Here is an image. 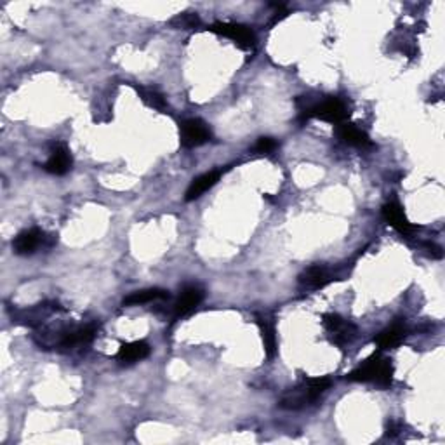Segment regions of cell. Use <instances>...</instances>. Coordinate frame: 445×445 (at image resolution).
I'll list each match as a JSON object with an SVG mask.
<instances>
[{"instance_id":"obj_1","label":"cell","mask_w":445,"mask_h":445,"mask_svg":"<svg viewBox=\"0 0 445 445\" xmlns=\"http://www.w3.org/2000/svg\"><path fill=\"white\" fill-rule=\"evenodd\" d=\"M329 388L330 379L327 378L304 379L303 383L286 391L278 405L282 409H289V411H299V409L308 407L313 402L319 400Z\"/></svg>"},{"instance_id":"obj_2","label":"cell","mask_w":445,"mask_h":445,"mask_svg":"<svg viewBox=\"0 0 445 445\" xmlns=\"http://www.w3.org/2000/svg\"><path fill=\"white\" fill-rule=\"evenodd\" d=\"M346 378L350 381L355 383H378L381 386L391 385V379H393V365L391 362L386 358H381L379 355H372L371 358H367L362 365L355 369V371L350 372Z\"/></svg>"},{"instance_id":"obj_3","label":"cell","mask_w":445,"mask_h":445,"mask_svg":"<svg viewBox=\"0 0 445 445\" xmlns=\"http://www.w3.org/2000/svg\"><path fill=\"white\" fill-rule=\"evenodd\" d=\"M348 108L338 98H329V100L322 101V103L315 104V106L308 108L304 111V119L308 117H317V119L323 120V122L334 124V126H339L346 120L348 117Z\"/></svg>"},{"instance_id":"obj_4","label":"cell","mask_w":445,"mask_h":445,"mask_svg":"<svg viewBox=\"0 0 445 445\" xmlns=\"http://www.w3.org/2000/svg\"><path fill=\"white\" fill-rule=\"evenodd\" d=\"M209 30L214 34L223 35V37L231 38L240 49L251 51L256 45V35L249 26L238 25V23H214L209 26Z\"/></svg>"},{"instance_id":"obj_5","label":"cell","mask_w":445,"mask_h":445,"mask_svg":"<svg viewBox=\"0 0 445 445\" xmlns=\"http://www.w3.org/2000/svg\"><path fill=\"white\" fill-rule=\"evenodd\" d=\"M179 134H181V145L185 148H197L211 139V129L201 119L185 120L179 127Z\"/></svg>"},{"instance_id":"obj_6","label":"cell","mask_w":445,"mask_h":445,"mask_svg":"<svg viewBox=\"0 0 445 445\" xmlns=\"http://www.w3.org/2000/svg\"><path fill=\"white\" fill-rule=\"evenodd\" d=\"M336 133H338L339 139L350 146H356V148H369V146H372L371 137L367 136V133L360 129V127H356L355 124H339Z\"/></svg>"},{"instance_id":"obj_7","label":"cell","mask_w":445,"mask_h":445,"mask_svg":"<svg viewBox=\"0 0 445 445\" xmlns=\"http://www.w3.org/2000/svg\"><path fill=\"white\" fill-rule=\"evenodd\" d=\"M71 169V153L67 148V145L60 143L56 145L52 150L51 157H49L47 163H45V171L51 172L54 176H63L67 174Z\"/></svg>"},{"instance_id":"obj_8","label":"cell","mask_w":445,"mask_h":445,"mask_svg":"<svg viewBox=\"0 0 445 445\" xmlns=\"http://www.w3.org/2000/svg\"><path fill=\"white\" fill-rule=\"evenodd\" d=\"M202 299H204V290L201 287L186 286L179 294L178 301H176V315H188L190 312H193L202 303Z\"/></svg>"},{"instance_id":"obj_9","label":"cell","mask_w":445,"mask_h":445,"mask_svg":"<svg viewBox=\"0 0 445 445\" xmlns=\"http://www.w3.org/2000/svg\"><path fill=\"white\" fill-rule=\"evenodd\" d=\"M44 242V233L37 228L34 230H25L14 238L12 242V249H14V253L19 254V256H26V254L35 253V249Z\"/></svg>"},{"instance_id":"obj_10","label":"cell","mask_w":445,"mask_h":445,"mask_svg":"<svg viewBox=\"0 0 445 445\" xmlns=\"http://www.w3.org/2000/svg\"><path fill=\"white\" fill-rule=\"evenodd\" d=\"M383 218H385V221L389 223L395 230H398L404 235L411 233V231L414 230V227H412L411 223H409V219L405 218L404 209L400 207L398 202H388V204L383 207Z\"/></svg>"},{"instance_id":"obj_11","label":"cell","mask_w":445,"mask_h":445,"mask_svg":"<svg viewBox=\"0 0 445 445\" xmlns=\"http://www.w3.org/2000/svg\"><path fill=\"white\" fill-rule=\"evenodd\" d=\"M219 178H221V171H211V172H205V174L198 176V178L193 179L192 185L188 186L185 198L190 202V201H195V198L202 197V195H204L209 188H212V186L219 181Z\"/></svg>"},{"instance_id":"obj_12","label":"cell","mask_w":445,"mask_h":445,"mask_svg":"<svg viewBox=\"0 0 445 445\" xmlns=\"http://www.w3.org/2000/svg\"><path fill=\"white\" fill-rule=\"evenodd\" d=\"M148 355H150L148 343L134 341L120 346L119 353H117V358H119L120 362H126V364H133V362H137V360L146 358Z\"/></svg>"},{"instance_id":"obj_13","label":"cell","mask_w":445,"mask_h":445,"mask_svg":"<svg viewBox=\"0 0 445 445\" xmlns=\"http://www.w3.org/2000/svg\"><path fill=\"white\" fill-rule=\"evenodd\" d=\"M405 338V327L402 323H393L391 327L383 330L379 334L378 338H376V343H378L379 348L388 350V348H395L402 343V339Z\"/></svg>"},{"instance_id":"obj_14","label":"cell","mask_w":445,"mask_h":445,"mask_svg":"<svg viewBox=\"0 0 445 445\" xmlns=\"http://www.w3.org/2000/svg\"><path fill=\"white\" fill-rule=\"evenodd\" d=\"M329 282V273L323 266H312L299 277V284L308 289H320Z\"/></svg>"},{"instance_id":"obj_15","label":"cell","mask_w":445,"mask_h":445,"mask_svg":"<svg viewBox=\"0 0 445 445\" xmlns=\"http://www.w3.org/2000/svg\"><path fill=\"white\" fill-rule=\"evenodd\" d=\"M166 297H169V294H167V290H162V289L137 290V293L129 294V296L124 299V306H137V304L152 303V301L166 299Z\"/></svg>"},{"instance_id":"obj_16","label":"cell","mask_w":445,"mask_h":445,"mask_svg":"<svg viewBox=\"0 0 445 445\" xmlns=\"http://www.w3.org/2000/svg\"><path fill=\"white\" fill-rule=\"evenodd\" d=\"M258 326H260L261 329L264 353H266L268 358H273L275 353H277V336H275V327L271 326L266 319H261V317H258Z\"/></svg>"},{"instance_id":"obj_17","label":"cell","mask_w":445,"mask_h":445,"mask_svg":"<svg viewBox=\"0 0 445 445\" xmlns=\"http://www.w3.org/2000/svg\"><path fill=\"white\" fill-rule=\"evenodd\" d=\"M94 338V327H82V329L71 330V332L65 334L63 341L61 345L70 348V346L75 345H86V343H91Z\"/></svg>"},{"instance_id":"obj_18","label":"cell","mask_w":445,"mask_h":445,"mask_svg":"<svg viewBox=\"0 0 445 445\" xmlns=\"http://www.w3.org/2000/svg\"><path fill=\"white\" fill-rule=\"evenodd\" d=\"M137 94H139V98H141L148 106L155 108V110L163 111L167 108V103L166 100H163V96L159 93V91L153 89V87H137Z\"/></svg>"},{"instance_id":"obj_19","label":"cell","mask_w":445,"mask_h":445,"mask_svg":"<svg viewBox=\"0 0 445 445\" xmlns=\"http://www.w3.org/2000/svg\"><path fill=\"white\" fill-rule=\"evenodd\" d=\"M201 19H198L197 12H183V14L174 16L169 21V26L176 28V30H192L195 26H198Z\"/></svg>"},{"instance_id":"obj_20","label":"cell","mask_w":445,"mask_h":445,"mask_svg":"<svg viewBox=\"0 0 445 445\" xmlns=\"http://www.w3.org/2000/svg\"><path fill=\"white\" fill-rule=\"evenodd\" d=\"M275 148H277V141L271 139V137H260L256 146H254V150H256L258 153H270L273 152Z\"/></svg>"}]
</instances>
